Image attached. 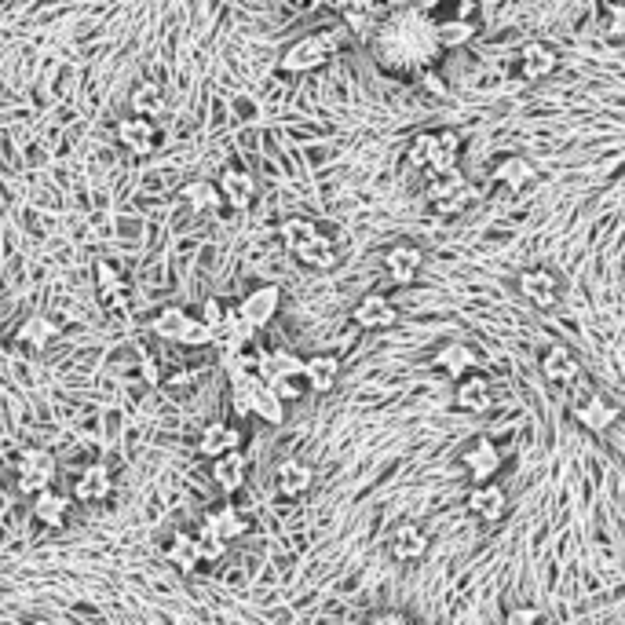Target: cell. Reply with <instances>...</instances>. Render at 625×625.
<instances>
[{"mask_svg":"<svg viewBox=\"0 0 625 625\" xmlns=\"http://www.w3.org/2000/svg\"><path fill=\"white\" fill-rule=\"evenodd\" d=\"M494 180L505 183L512 194L523 191L530 180H534V165H530L527 158H520V154H512V158L498 161V169H494Z\"/></svg>","mask_w":625,"mask_h":625,"instance_id":"obj_34","label":"cell"},{"mask_svg":"<svg viewBox=\"0 0 625 625\" xmlns=\"http://www.w3.org/2000/svg\"><path fill=\"white\" fill-rule=\"evenodd\" d=\"M457 161H461V136H457L454 128H439V132H435V147H432V165H428V176L454 172Z\"/></svg>","mask_w":625,"mask_h":625,"instance_id":"obj_28","label":"cell"},{"mask_svg":"<svg viewBox=\"0 0 625 625\" xmlns=\"http://www.w3.org/2000/svg\"><path fill=\"white\" fill-rule=\"evenodd\" d=\"M275 487L282 498H304L315 487V468L304 457H286L275 468Z\"/></svg>","mask_w":625,"mask_h":625,"instance_id":"obj_16","label":"cell"},{"mask_svg":"<svg viewBox=\"0 0 625 625\" xmlns=\"http://www.w3.org/2000/svg\"><path fill=\"white\" fill-rule=\"evenodd\" d=\"M216 187H220V194H223V205H231L234 212H245L249 205L256 202V180H253V172H245V169H223L220 180H216Z\"/></svg>","mask_w":625,"mask_h":625,"instance_id":"obj_18","label":"cell"},{"mask_svg":"<svg viewBox=\"0 0 625 625\" xmlns=\"http://www.w3.org/2000/svg\"><path fill=\"white\" fill-rule=\"evenodd\" d=\"M556 66H560V55L552 52L549 44L530 41L520 52V74L527 77V81H545V77L556 74Z\"/></svg>","mask_w":625,"mask_h":625,"instance_id":"obj_23","label":"cell"},{"mask_svg":"<svg viewBox=\"0 0 625 625\" xmlns=\"http://www.w3.org/2000/svg\"><path fill=\"white\" fill-rule=\"evenodd\" d=\"M421 85H424V92H432L435 99H446V96H450V88L443 85V77L435 74V70H421Z\"/></svg>","mask_w":625,"mask_h":625,"instance_id":"obj_48","label":"cell"},{"mask_svg":"<svg viewBox=\"0 0 625 625\" xmlns=\"http://www.w3.org/2000/svg\"><path fill=\"white\" fill-rule=\"evenodd\" d=\"M187 322H191V315H187L180 304H169V308H161L158 315L150 318V333L161 340H176V344H180Z\"/></svg>","mask_w":625,"mask_h":625,"instance_id":"obj_33","label":"cell"},{"mask_svg":"<svg viewBox=\"0 0 625 625\" xmlns=\"http://www.w3.org/2000/svg\"><path fill=\"white\" fill-rule=\"evenodd\" d=\"M180 202L191 212H216L223 205V194L212 180H187L180 187Z\"/></svg>","mask_w":625,"mask_h":625,"instance_id":"obj_32","label":"cell"},{"mask_svg":"<svg viewBox=\"0 0 625 625\" xmlns=\"http://www.w3.org/2000/svg\"><path fill=\"white\" fill-rule=\"evenodd\" d=\"M256 329L245 322L242 315H238V308H231V315H227V322H223L220 329H216V340H212V348L220 351V359H231V355H238V351H245L249 344H253Z\"/></svg>","mask_w":625,"mask_h":625,"instance_id":"obj_20","label":"cell"},{"mask_svg":"<svg viewBox=\"0 0 625 625\" xmlns=\"http://www.w3.org/2000/svg\"><path fill=\"white\" fill-rule=\"evenodd\" d=\"M516 289H520V297L534 308L549 311L560 304V278L552 275L549 267H527L516 275Z\"/></svg>","mask_w":625,"mask_h":625,"instance_id":"obj_6","label":"cell"},{"mask_svg":"<svg viewBox=\"0 0 625 625\" xmlns=\"http://www.w3.org/2000/svg\"><path fill=\"white\" fill-rule=\"evenodd\" d=\"M439 22L424 11L410 8H395L388 19H381L377 33H373V48L381 55L384 66H395V70H432L435 59H439V33H435Z\"/></svg>","mask_w":625,"mask_h":625,"instance_id":"obj_1","label":"cell"},{"mask_svg":"<svg viewBox=\"0 0 625 625\" xmlns=\"http://www.w3.org/2000/svg\"><path fill=\"white\" fill-rule=\"evenodd\" d=\"M198 538V556H202V563H216L223 560V552H227V541H220L216 534H209V530H202V534H194Z\"/></svg>","mask_w":625,"mask_h":625,"instance_id":"obj_43","label":"cell"},{"mask_svg":"<svg viewBox=\"0 0 625 625\" xmlns=\"http://www.w3.org/2000/svg\"><path fill=\"white\" fill-rule=\"evenodd\" d=\"M26 625H52V622H44V618H30Z\"/></svg>","mask_w":625,"mask_h":625,"instance_id":"obj_53","label":"cell"},{"mask_svg":"<svg viewBox=\"0 0 625 625\" xmlns=\"http://www.w3.org/2000/svg\"><path fill=\"white\" fill-rule=\"evenodd\" d=\"M55 476H59V465H55V454L48 450H26L19 457V490L22 494H41V490L55 487Z\"/></svg>","mask_w":625,"mask_h":625,"instance_id":"obj_7","label":"cell"},{"mask_svg":"<svg viewBox=\"0 0 625 625\" xmlns=\"http://www.w3.org/2000/svg\"><path fill=\"white\" fill-rule=\"evenodd\" d=\"M505 625H545V615H541L534 604H516V607H509Z\"/></svg>","mask_w":625,"mask_h":625,"instance_id":"obj_47","label":"cell"},{"mask_svg":"<svg viewBox=\"0 0 625 625\" xmlns=\"http://www.w3.org/2000/svg\"><path fill=\"white\" fill-rule=\"evenodd\" d=\"M340 41L333 30H322V33H308V37H300V41H293L282 52V59H278V70H286V74H311V70H318V66L329 63V55L337 52Z\"/></svg>","mask_w":625,"mask_h":625,"instance_id":"obj_3","label":"cell"},{"mask_svg":"<svg viewBox=\"0 0 625 625\" xmlns=\"http://www.w3.org/2000/svg\"><path fill=\"white\" fill-rule=\"evenodd\" d=\"M457 465L465 468L476 483H490V479H498V472L505 468V454H501L498 443H494L490 435H476V439H468V443L461 446Z\"/></svg>","mask_w":625,"mask_h":625,"instance_id":"obj_5","label":"cell"},{"mask_svg":"<svg viewBox=\"0 0 625 625\" xmlns=\"http://www.w3.org/2000/svg\"><path fill=\"white\" fill-rule=\"evenodd\" d=\"M351 322L359 329H392L399 322V308L384 293H366V297L351 308Z\"/></svg>","mask_w":625,"mask_h":625,"instance_id":"obj_13","label":"cell"},{"mask_svg":"<svg viewBox=\"0 0 625 625\" xmlns=\"http://www.w3.org/2000/svg\"><path fill=\"white\" fill-rule=\"evenodd\" d=\"M435 33H439V48H461L476 37V26L465 19H446L435 26Z\"/></svg>","mask_w":625,"mask_h":625,"instance_id":"obj_37","label":"cell"},{"mask_svg":"<svg viewBox=\"0 0 625 625\" xmlns=\"http://www.w3.org/2000/svg\"><path fill=\"white\" fill-rule=\"evenodd\" d=\"M465 509L472 512L479 523H501L509 516V494H505V487H501L498 479L476 483V487L468 490Z\"/></svg>","mask_w":625,"mask_h":625,"instance_id":"obj_8","label":"cell"},{"mask_svg":"<svg viewBox=\"0 0 625 625\" xmlns=\"http://www.w3.org/2000/svg\"><path fill=\"white\" fill-rule=\"evenodd\" d=\"M143 377H147L150 384H158V366H154L150 359H143Z\"/></svg>","mask_w":625,"mask_h":625,"instance_id":"obj_51","label":"cell"},{"mask_svg":"<svg viewBox=\"0 0 625 625\" xmlns=\"http://www.w3.org/2000/svg\"><path fill=\"white\" fill-rule=\"evenodd\" d=\"M428 534H424L421 523H399L392 530V541H388V552H392V560L399 563H421L428 556Z\"/></svg>","mask_w":625,"mask_h":625,"instance_id":"obj_17","label":"cell"},{"mask_svg":"<svg viewBox=\"0 0 625 625\" xmlns=\"http://www.w3.org/2000/svg\"><path fill=\"white\" fill-rule=\"evenodd\" d=\"M465 183L468 180L461 176V169L439 172V176H428V183H424V198H428V202H443V198H450V194L461 191Z\"/></svg>","mask_w":625,"mask_h":625,"instance_id":"obj_36","label":"cell"},{"mask_svg":"<svg viewBox=\"0 0 625 625\" xmlns=\"http://www.w3.org/2000/svg\"><path fill=\"white\" fill-rule=\"evenodd\" d=\"M432 366L439 373H446L450 381H465L468 373H476L479 355L472 344H465V340H450V344H443V348L432 355Z\"/></svg>","mask_w":625,"mask_h":625,"instance_id":"obj_11","label":"cell"},{"mask_svg":"<svg viewBox=\"0 0 625 625\" xmlns=\"http://www.w3.org/2000/svg\"><path fill=\"white\" fill-rule=\"evenodd\" d=\"M267 388H271V392H275L278 399H282V403H297L308 384L300 381V377H282V381H271Z\"/></svg>","mask_w":625,"mask_h":625,"instance_id":"obj_46","label":"cell"},{"mask_svg":"<svg viewBox=\"0 0 625 625\" xmlns=\"http://www.w3.org/2000/svg\"><path fill=\"white\" fill-rule=\"evenodd\" d=\"M253 417H260L264 424H282L286 421V403L278 399L267 384H260L256 388V403H253Z\"/></svg>","mask_w":625,"mask_h":625,"instance_id":"obj_35","label":"cell"},{"mask_svg":"<svg viewBox=\"0 0 625 625\" xmlns=\"http://www.w3.org/2000/svg\"><path fill=\"white\" fill-rule=\"evenodd\" d=\"M326 4H333V8H337L340 15H344L348 8H366V0H326Z\"/></svg>","mask_w":625,"mask_h":625,"instance_id":"obj_50","label":"cell"},{"mask_svg":"<svg viewBox=\"0 0 625 625\" xmlns=\"http://www.w3.org/2000/svg\"><path fill=\"white\" fill-rule=\"evenodd\" d=\"M264 381H238L231 384V410L234 417H253V403H256V388Z\"/></svg>","mask_w":625,"mask_h":625,"instance_id":"obj_38","label":"cell"},{"mask_svg":"<svg viewBox=\"0 0 625 625\" xmlns=\"http://www.w3.org/2000/svg\"><path fill=\"white\" fill-rule=\"evenodd\" d=\"M541 377L556 384V388H574V384H582V362H578V355L571 348L556 344V348L541 355Z\"/></svg>","mask_w":625,"mask_h":625,"instance_id":"obj_10","label":"cell"},{"mask_svg":"<svg viewBox=\"0 0 625 625\" xmlns=\"http://www.w3.org/2000/svg\"><path fill=\"white\" fill-rule=\"evenodd\" d=\"M55 333H59V326H55V322L48 315H26L19 322V329H15V340H19L22 348L44 351L48 344H52Z\"/></svg>","mask_w":625,"mask_h":625,"instance_id":"obj_29","label":"cell"},{"mask_svg":"<svg viewBox=\"0 0 625 625\" xmlns=\"http://www.w3.org/2000/svg\"><path fill=\"white\" fill-rule=\"evenodd\" d=\"M117 143L128 150V154H136V158H147L158 150V125L150 121V117H139V114H125L117 121Z\"/></svg>","mask_w":625,"mask_h":625,"instance_id":"obj_9","label":"cell"},{"mask_svg":"<svg viewBox=\"0 0 625 625\" xmlns=\"http://www.w3.org/2000/svg\"><path fill=\"white\" fill-rule=\"evenodd\" d=\"M282 308V289L278 286H256L253 293H245V300L238 304V315L249 322L253 329H264L271 318Z\"/></svg>","mask_w":625,"mask_h":625,"instance_id":"obj_15","label":"cell"},{"mask_svg":"<svg viewBox=\"0 0 625 625\" xmlns=\"http://www.w3.org/2000/svg\"><path fill=\"white\" fill-rule=\"evenodd\" d=\"M33 516H37L44 527L59 530L66 523V516H70V498L59 494L55 487L41 490V494H33Z\"/></svg>","mask_w":625,"mask_h":625,"instance_id":"obj_27","label":"cell"},{"mask_svg":"<svg viewBox=\"0 0 625 625\" xmlns=\"http://www.w3.org/2000/svg\"><path fill=\"white\" fill-rule=\"evenodd\" d=\"M96 293L106 308H121V304L128 300L125 278H121V271H117L110 260H99L96 264Z\"/></svg>","mask_w":625,"mask_h":625,"instance_id":"obj_30","label":"cell"},{"mask_svg":"<svg viewBox=\"0 0 625 625\" xmlns=\"http://www.w3.org/2000/svg\"><path fill=\"white\" fill-rule=\"evenodd\" d=\"M362 625H417V622L406 611H399V607H381V611H370Z\"/></svg>","mask_w":625,"mask_h":625,"instance_id":"obj_45","label":"cell"},{"mask_svg":"<svg viewBox=\"0 0 625 625\" xmlns=\"http://www.w3.org/2000/svg\"><path fill=\"white\" fill-rule=\"evenodd\" d=\"M421 267H424V253L414 242H399L384 253V271H388V278H392L395 286H414Z\"/></svg>","mask_w":625,"mask_h":625,"instance_id":"obj_14","label":"cell"},{"mask_svg":"<svg viewBox=\"0 0 625 625\" xmlns=\"http://www.w3.org/2000/svg\"><path fill=\"white\" fill-rule=\"evenodd\" d=\"M454 406L465 410V414H487L494 406V388L483 373H468L465 381H457L454 388Z\"/></svg>","mask_w":625,"mask_h":625,"instance_id":"obj_19","label":"cell"},{"mask_svg":"<svg viewBox=\"0 0 625 625\" xmlns=\"http://www.w3.org/2000/svg\"><path fill=\"white\" fill-rule=\"evenodd\" d=\"M607 37L615 44H625V4H618L615 11H611V26H607Z\"/></svg>","mask_w":625,"mask_h":625,"instance_id":"obj_49","label":"cell"},{"mask_svg":"<svg viewBox=\"0 0 625 625\" xmlns=\"http://www.w3.org/2000/svg\"><path fill=\"white\" fill-rule=\"evenodd\" d=\"M344 22H348V30L359 33V37H373V33H377V26H381V19H377V15H370L366 8H348V11H344Z\"/></svg>","mask_w":625,"mask_h":625,"instance_id":"obj_41","label":"cell"},{"mask_svg":"<svg viewBox=\"0 0 625 625\" xmlns=\"http://www.w3.org/2000/svg\"><path fill=\"white\" fill-rule=\"evenodd\" d=\"M432 147H435V132H421V136H414L410 150H406V161H410L414 169L428 172V165H432Z\"/></svg>","mask_w":625,"mask_h":625,"instance_id":"obj_40","label":"cell"},{"mask_svg":"<svg viewBox=\"0 0 625 625\" xmlns=\"http://www.w3.org/2000/svg\"><path fill=\"white\" fill-rule=\"evenodd\" d=\"M114 490V479H110V468L106 465H88L81 476L74 479V498L85 501V505H96V501L110 498Z\"/></svg>","mask_w":625,"mask_h":625,"instance_id":"obj_24","label":"cell"},{"mask_svg":"<svg viewBox=\"0 0 625 625\" xmlns=\"http://www.w3.org/2000/svg\"><path fill=\"white\" fill-rule=\"evenodd\" d=\"M472 202H476V187L465 183L457 194H450V198H443V202H432V209L439 212V216H461Z\"/></svg>","mask_w":625,"mask_h":625,"instance_id":"obj_39","label":"cell"},{"mask_svg":"<svg viewBox=\"0 0 625 625\" xmlns=\"http://www.w3.org/2000/svg\"><path fill=\"white\" fill-rule=\"evenodd\" d=\"M227 315H231V304H223V300L209 297V300H205V304H202V315H198V318H202L205 326H209L212 333H216V329H220L223 322H227Z\"/></svg>","mask_w":625,"mask_h":625,"instance_id":"obj_44","label":"cell"},{"mask_svg":"<svg viewBox=\"0 0 625 625\" xmlns=\"http://www.w3.org/2000/svg\"><path fill=\"white\" fill-rule=\"evenodd\" d=\"M212 340H216V333H212V329L205 326L202 318L191 315V322H187V329H183V337H180L183 348H209Z\"/></svg>","mask_w":625,"mask_h":625,"instance_id":"obj_42","label":"cell"},{"mask_svg":"<svg viewBox=\"0 0 625 625\" xmlns=\"http://www.w3.org/2000/svg\"><path fill=\"white\" fill-rule=\"evenodd\" d=\"M571 421L589 435H607L618 421H622V410H618L604 392H589V388H585V392L574 395Z\"/></svg>","mask_w":625,"mask_h":625,"instance_id":"obj_4","label":"cell"},{"mask_svg":"<svg viewBox=\"0 0 625 625\" xmlns=\"http://www.w3.org/2000/svg\"><path fill=\"white\" fill-rule=\"evenodd\" d=\"M337 381H340L337 355H311V359L304 362V384H308V392L326 395L337 388Z\"/></svg>","mask_w":625,"mask_h":625,"instance_id":"obj_25","label":"cell"},{"mask_svg":"<svg viewBox=\"0 0 625 625\" xmlns=\"http://www.w3.org/2000/svg\"><path fill=\"white\" fill-rule=\"evenodd\" d=\"M245 443V432L238 428V424L231 421H212L202 428V454L209 457V461H216V457L231 454V450H242Z\"/></svg>","mask_w":625,"mask_h":625,"instance_id":"obj_21","label":"cell"},{"mask_svg":"<svg viewBox=\"0 0 625 625\" xmlns=\"http://www.w3.org/2000/svg\"><path fill=\"white\" fill-rule=\"evenodd\" d=\"M293 4H297L300 11H315V8H322L326 0H293Z\"/></svg>","mask_w":625,"mask_h":625,"instance_id":"obj_52","label":"cell"},{"mask_svg":"<svg viewBox=\"0 0 625 625\" xmlns=\"http://www.w3.org/2000/svg\"><path fill=\"white\" fill-rule=\"evenodd\" d=\"M165 88L154 85V81H139L132 92H128V114H139V117H150V121H158L165 114Z\"/></svg>","mask_w":625,"mask_h":625,"instance_id":"obj_26","label":"cell"},{"mask_svg":"<svg viewBox=\"0 0 625 625\" xmlns=\"http://www.w3.org/2000/svg\"><path fill=\"white\" fill-rule=\"evenodd\" d=\"M202 530H209V534H216L220 541H238L249 534V516H245L238 505H231V501H223V505H212L209 512H205L202 520Z\"/></svg>","mask_w":625,"mask_h":625,"instance_id":"obj_12","label":"cell"},{"mask_svg":"<svg viewBox=\"0 0 625 625\" xmlns=\"http://www.w3.org/2000/svg\"><path fill=\"white\" fill-rule=\"evenodd\" d=\"M245 476H249V461H245L242 450H231V454H223L212 461V483H216L227 498L245 487Z\"/></svg>","mask_w":625,"mask_h":625,"instance_id":"obj_22","label":"cell"},{"mask_svg":"<svg viewBox=\"0 0 625 625\" xmlns=\"http://www.w3.org/2000/svg\"><path fill=\"white\" fill-rule=\"evenodd\" d=\"M165 556H169V563L180 574H194L198 567H202V556H198V538L187 534V530L172 534L169 545H165Z\"/></svg>","mask_w":625,"mask_h":625,"instance_id":"obj_31","label":"cell"},{"mask_svg":"<svg viewBox=\"0 0 625 625\" xmlns=\"http://www.w3.org/2000/svg\"><path fill=\"white\" fill-rule=\"evenodd\" d=\"M282 242L304 267L326 271V267L337 264V242L318 231V223L304 220V216H293V220L282 223Z\"/></svg>","mask_w":625,"mask_h":625,"instance_id":"obj_2","label":"cell"}]
</instances>
